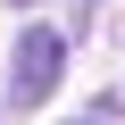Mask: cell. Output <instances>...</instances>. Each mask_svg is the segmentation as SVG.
<instances>
[{"mask_svg":"<svg viewBox=\"0 0 125 125\" xmlns=\"http://www.w3.org/2000/svg\"><path fill=\"white\" fill-rule=\"evenodd\" d=\"M67 125H108V117H67Z\"/></svg>","mask_w":125,"mask_h":125,"instance_id":"2","label":"cell"},{"mask_svg":"<svg viewBox=\"0 0 125 125\" xmlns=\"http://www.w3.org/2000/svg\"><path fill=\"white\" fill-rule=\"evenodd\" d=\"M9 9H33V0H9Z\"/></svg>","mask_w":125,"mask_h":125,"instance_id":"3","label":"cell"},{"mask_svg":"<svg viewBox=\"0 0 125 125\" xmlns=\"http://www.w3.org/2000/svg\"><path fill=\"white\" fill-rule=\"evenodd\" d=\"M67 75V33L58 25H25L17 50H9V108H42Z\"/></svg>","mask_w":125,"mask_h":125,"instance_id":"1","label":"cell"},{"mask_svg":"<svg viewBox=\"0 0 125 125\" xmlns=\"http://www.w3.org/2000/svg\"><path fill=\"white\" fill-rule=\"evenodd\" d=\"M0 100H9V92H0Z\"/></svg>","mask_w":125,"mask_h":125,"instance_id":"4","label":"cell"}]
</instances>
